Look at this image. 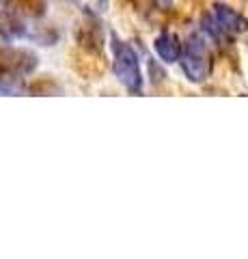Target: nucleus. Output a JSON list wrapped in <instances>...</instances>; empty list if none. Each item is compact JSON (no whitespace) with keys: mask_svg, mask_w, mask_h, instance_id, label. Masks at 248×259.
Wrapping results in <instances>:
<instances>
[{"mask_svg":"<svg viewBox=\"0 0 248 259\" xmlns=\"http://www.w3.org/2000/svg\"><path fill=\"white\" fill-rule=\"evenodd\" d=\"M37 69V54L28 48L7 44L0 48V93H22L26 89V76Z\"/></svg>","mask_w":248,"mask_h":259,"instance_id":"1","label":"nucleus"},{"mask_svg":"<svg viewBox=\"0 0 248 259\" xmlns=\"http://www.w3.org/2000/svg\"><path fill=\"white\" fill-rule=\"evenodd\" d=\"M181 65V71L190 82L194 84H201L207 80L212 71V52H210V46H207V35L201 30H194L190 32L186 44H183V54L179 59Z\"/></svg>","mask_w":248,"mask_h":259,"instance_id":"2","label":"nucleus"},{"mask_svg":"<svg viewBox=\"0 0 248 259\" xmlns=\"http://www.w3.org/2000/svg\"><path fill=\"white\" fill-rule=\"evenodd\" d=\"M110 48H113V74L130 93H142V71L138 63V54L134 48L117 37L110 35Z\"/></svg>","mask_w":248,"mask_h":259,"instance_id":"3","label":"nucleus"},{"mask_svg":"<svg viewBox=\"0 0 248 259\" xmlns=\"http://www.w3.org/2000/svg\"><path fill=\"white\" fill-rule=\"evenodd\" d=\"M212 15L227 35H242V32L248 30V20L237 9H233V7H229L225 3H214Z\"/></svg>","mask_w":248,"mask_h":259,"instance_id":"4","label":"nucleus"},{"mask_svg":"<svg viewBox=\"0 0 248 259\" xmlns=\"http://www.w3.org/2000/svg\"><path fill=\"white\" fill-rule=\"evenodd\" d=\"M76 41L78 48L89 52H102L104 50V37H102V26L97 24L95 15H89V20H84L76 28Z\"/></svg>","mask_w":248,"mask_h":259,"instance_id":"5","label":"nucleus"},{"mask_svg":"<svg viewBox=\"0 0 248 259\" xmlns=\"http://www.w3.org/2000/svg\"><path fill=\"white\" fill-rule=\"evenodd\" d=\"M154 50H156V54L160 56V59H162V63L171 65V63H177L181 59L183 44H181V39L175 35V32L164 30L154 39Z\"/></svg>","mask_w":248,"mask_h":259,"instance_id":"6","label":"nucleus"},{"mask_svg":"<svg viewBox=\"0 0 248 259\" xmlns=\"http://www.w3.org/2000/svg\"><path fill=\"white\" fill-rule=\"evenodd\" d=\"M5 9L22 20H37L45 13V0H3Z\"/></svg>","mask_w":248,"mask_h":259,"instance_id":"7","label":"nucleus"},{"mask_svg":"<svg viewBox=\"0 0 248 259\" xmlns=\"http://www.w3.org/2000/svg\"><path fill=\"white\" fill-rule=\"evenodd\" d=\"M78 9H82L86 15H95L100 18L108 11V0H74Z\"/></svg>","mask_w":248,"mask_h":259,"instance_id":"8","label":"nucleus"},{"mask_svg":"<svg viewBox=\"0 0 248 259\" xmlns=\"http://www.w3.org/2000/svg\"><path fill=\"white\" fill-rule=\"evenodd\" d=\"M156 7H160V9H171L173 7V0H151Z\"/></svg>","mask_w":248,"mask_h":259,"instance_id":"9","label":"nucleus"}]
</instances>
